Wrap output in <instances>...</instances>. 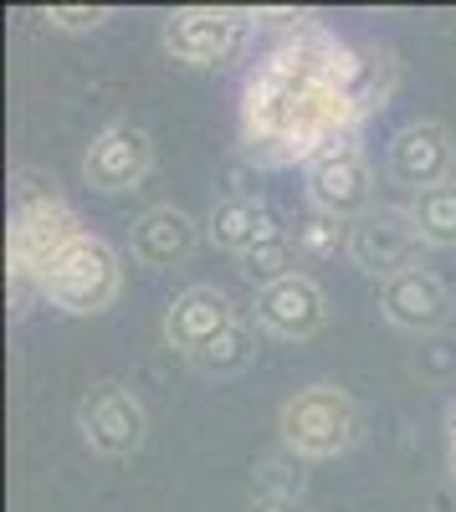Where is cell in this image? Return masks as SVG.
Here are the masks:
<instances>
[{
	"instance_id": "obj_7",
	"label": "cell",
	"mask_w": 456,
	"mask_h": 512,
	"mask_svg": "<svg viewBox=\"0 0 456 512\" xmlns=\"http://www.w3.org/2000/svg\"><path fill=\"white\" fill-rule=\"evenodd\" d=\"M246 31H252V21H246L241 11H221V6H185V11H170L164 16V52H170L175 62L185 67H221L241 52Z\"/></svg>"
},
{
	"instance_id": "obj_3",
	"label": "cell",
	"mask_w": 456,
	"mask_h": 512,
	"mask_svg": "<svg viewBox=\"0 0 456 512\" xmlns=\"http://www.w3.org/2000/svg\"><path fill=\"white\" fill-rule=\"evenodd\" d=\"M118 292H123V262H118V251L93 231L72 236L47 262V272H41V297H47L52 308L72 313V318L108 313L118 303Z\"/></svg>"
},
{
	"instance_id": "obj_6",
	"label": "cell",
	"mask_w": 456,
	"mask_h": 512,
	"mask_svg": "<svg viewBox=\"0 0 456 512\" xmlns=\"http://www.w3.org/2000/svg\"><path fill=\"white\" fill-rule=\"evenodd\" d=\"M77 431L98 456L123 461V456H134L144 446L149 410H144V400L129 390V384L98 379L93 390H82V400H77Z\"/></svg>"
},
{
	"instance_id": "obj_10",
	"label": "cell",
	"mask_w": 456,
	"mask_h": 512,
	"mask_svg": "<svg viewBox=\"0 0 456 512\" xmlns=\"http://www.w3.org/2000/svg\"><path fill=\"white\" fill-rule=\"evenodd\" d=\"M149 169H154V144L134 123H108L88 144V154H82V180H88L98 195L139 190Z\"/></svg>"
},
{
	"instance_id": "obj_21",
	"label": "cell",
	"mask_w": 456,
	"mask_h": 512,
	"mask_svg": "<svg viewBox=\"0 0 456 512\" xmlns=\"http://www.w3.org/2000/svg\"><path fill=\"white\" fill-rule=\"evenodd\" d=\"M246 512H308V507H303V497H252Z\"/></svg>"
},
{
	"instance_id": "obj_16",
	"label": "cell",
	"mask_w": 456,
	"mask_h": 512,
	"mask_svg": "<svg viewBox=\"0 0 456 512\" xmlns=\"http://www.w3.org/2000/svg\"><path fill=\"white\" fill-rule=\"evenodd\" d=\"M334 88H339V98L349 103L354 118L375 113L390 98V88H395L390 52H380V47H344V41H339V52H334Z\"/></svg>"
},
{
	"instance_id": "obj_9",
	"label": "cell",
	"mask_w": 456,
	"mask_h": 512,
	"mask_svg": "<svg viewBox=\"0 0 456 512\" xmlns=\"http://www.w3.org/2000/svg\"><path fill=\"white\" fill-rule=\"evenodd\" d=\"M252 318H257L262 333L287 338V344H303V338H313L328 323V292L308 272H287V277L257 287Z\"/></svg>"
},
{
	"instance_id": "obj_19",
	"label": "cell",
	"mask_w": 456,
	"mask_h": 512,
	"mask_svg": "<svg viewBox=\"0 0 456 512\" xmlns=\"http://www.w3.org/2000/svg\"><path fill=\"white\" fill-rule=\"evenodd\" d=\"M252 359H257V338H252V328H246V323H236L231 333H221L216 344L205 349V354H195L190 364H195L205 379H231V374H241Z\"/></svg>"
},
{
	"instance_id": "obj_5",
	"label": "cell",
	"mask_w": 456,
	"mask_h": 512,
	"mask_svg": "<svg viewBox=\"0 0 456 512\" xmlns=\"http://www.w3.org/2000/svg\"><path fill=\"white\" fill-rule=\"evenodd\" d=\"M303 180H308V210H318V216L354 226L359 216L375 210V175H369V159L354 139L318 149L303 164Z\"/></svg>"
},
{
	"instance_id": "obj_20",
	"label": "cell",
	"mask_w": 456,
	"mask_h": 512,
	"mask_svg": "<svg viewBox=\"0 0 456 512\" xmlns=\"http://www.w3.org/2000/svg\"><path fill=\"white\" fill-rule=\"evenodd\" d=\"M108 21L103 6H52L47 11V26L52 31H98Z\"/></svg>"
},
{
	"instance_id": "obj_15",
	"label": "cell",
	"mask_w": 456,
	"mask_h": 512,
	"mask_svg": "<svg viewBox=\"0 0 456 512\" xmlns=\"http://www.w3.org/2000/svg\"><path fill=\"white\" fill-rule=\"evenodd\" d=\"M129 246H134V262L139 267L164 272V267L190 262V251L200 246V226L185 216L180 205H154V210H144V216L134 221Z\"/></svg>"
},
{
	"instance_id": "obj_12",
	"label": "cell",
	"mask_w": 456,
	"mask_h": 512,
	"mask_svg": "<svg viewBox=\"0 0 456 512\" xmlns=\"http://www.w3.org/2000/svg\"><path fill=\"white\" fill-rule=\"evenodd\" d=\"M451 169H456V144L446 134V123H436V118L405 123L400 134L390 139V180L405 185L410 195L456 180Z\"/></svg>"
},
{
	"instance_id": "obj_13",
	"label": "cell",
	"mask_w": 456,
	"mask_h": 512,
	"mask_svg": "<svg viewBox=\"0 0 456 512\" xmlns=\"http://www.w3.org/2000/svg\"><path fill=\"white\" fill-rule=\"evenodd\" d=\"M380 313H385L390 328L421 338V333H436V328L451 323V292L436 272L405 267V272L380 282Z\"/></svg>"
},
{
	"instance_id": "obj_1",
	"label": "cell",
	"mask_w": 456,
	"mask_h": 512,
	"mask_svg": "<svg viewBox=\"0 0 456 512\" xmlns=\"http://www.w3.org/2000/svg\"><path fill=\"white\" fill-rule=\"evenodd\" d=\"M334 52L339 41L308 31L277 47L267 62H257V72L246 77V103H241V134L252 159L308 164L318 149L354 139L359 118L334 88Z\"/></svg>"
},
{
	"instance_id": "obj_17",
	"label": "cell",
	"mask_w": 456,
	"mask_h": 512,
	"mask_svg": "<svg viewBox=\"0 0 456 512\" xmlns=\"http://www.w3.org/2000/svg\"><path fill=\"white\" fill-rule=\"evenodd\" d=\"M405 210H410V221H416L426 246H456V180H446L436 190H421Z\"/></svg>"
},
{
	"instance_id": "obj_4",
	"label": "cell",
	"mask_w": 456,
	"mask_h": 512,
	"mask_svg": "<svg viewBox=\"0 0 456 512\" xmlns=\"http://www.w3.org/2000/svg\"><path fill=\"white\" fill-rule=\"evenodd\" d=\"M359 405L349 390L339 384H308V390L287 395L282 415H277V431L282 446L303 456V461H334L359 441Z\"/></svg>"
},
{
	"instance_id": "obj_22",
	"label": "cell",
	"mask_w": 456,
	"mask_h": 512,
	"mask_svg": "<svg viewBox=\"0 0 456 512\" xmlns=\"http://www.w3.org/2000/svg\"><path fill=\"white\" fill-rule=\"evenodd\" d=\"M446 436H451V446H456V395H451V405H446Z\"/></svg>"
},
{
	"instance_id": "obj_14",
	"label": "cell",
	"mask_w": 456,
	"mask_h": 512,
	"mask_svg": "<svg viewBox=\"0 0 456 512\" xmlns=\"http://www.w3.org/2000/svg\"><path fill=\"white\" fill-rule=\"evenodd\" d=\"M205 236H211L221 251H231L236 262H246V256H257L262 246L293 236V231L277 221V210L267 200H257V195H226V200H216L211 221H205Z\"/></svg>"
},
{
	"instance_id": "obj_2",
	"label": "cell",
	"mask_w": 456,
	"mask_h": 512,
	"mask_svg": "<svg viewBox=\"0 0 456 512\" xmlns=\"http://www.w3.org/2000/svg\"><path fill=\"white\" fill-rule=\"evenodd\" d=\"M72 236H82V226L57 190H21L16 216H11V236H6L16 313H26L31 297H41V272H47V262Z\"/></svg>"
},
{
	"instance_id": "obj_18",
	"label": "cell",
	"mask_w": 456,
	"mask_h": 512,
	"mask_svg": "<svg viewBox=\"0 0 456 512\" xmlns=\"http://www.w3.org/2000/svg\"><path fill=\"white\" fill-rule=\"evenodd\" d=\"M293 251H298V262H308V267H323V262H334V256H349V226L308 210V216L298 221V231H293Z\"/></svg>"
},
{
	"instance_id": "obj_11",
	"label": "cell",
	"mask_w": 456,
	"mask_h": 512,
	"mask_svg": "<svg viewBox=\"0 0 456 512\" xmlns=\"http://www.w3.org/2000/svg\"><path fill=\"white\" fill-rule=\"evenodd\" d=\"M241 318H236V303L221 292V287H211V282H195V287H185L170 308H164V344H170L175 354H185V359H195V354H205L216 344L221 333H231Z\"/></svg>"
},
{
	"instance_id": "obj_8",
	"label": "cell",
	"mask_w": 456,
	"mask_h": 512,
	"mask_svg": "<svg viewBox=\"0 0 456 512\" xmlns=\"http://www.w3.org/2000/svg\"><path fill=\"white\" fill-rule=\"evenodd\" d=\"M421 231L410 221V210L400 205H375L369 216H359L349 226V262L364 277H395L405 267H416V251H421Z\"/></svg>"
},
{
	"instance_id": "obj_23",
	"label": "cell",
	"mask_w": 456,
	"mask_h": 512,
	"mask_svg": "<svg viewBox=\"0 0 456 512\" xmlns=\"http://www.w3.org/2000/svg\"><path fill=\"white\" fill-rule=\"evenodd\" d=\"M446 472H451V482H456V446L446 451Z\"/></svg>"
}]
</instances>
